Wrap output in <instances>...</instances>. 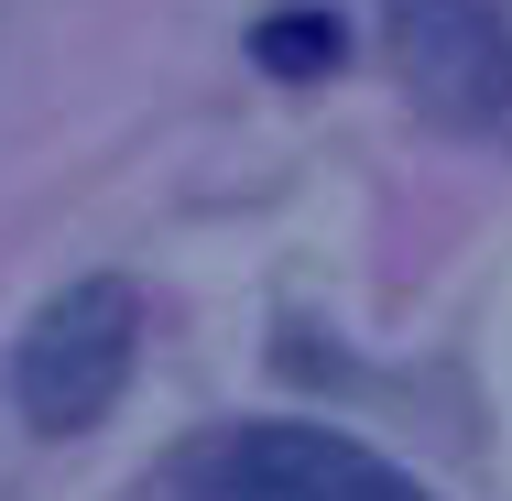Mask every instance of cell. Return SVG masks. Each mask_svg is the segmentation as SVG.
I'll use <instances>...</instances> for the list:
<instances>
[{
	"label": "cell",
	"mask_w": 512,
	"mask_h": 501,
	"mask_svg": "<svg viewBox=\"0 0 512 501\" xmlns=\"http://www.w3.org/2000/svg\"><path fill=\"white\" fill-rule=\"evenodd\" d=\"M131 349H142V295L120 273H88L66 295L33 305V327L11 338V403L33 436H88L120 382H131Z\"/></svg>",
	"instance_id": "1"
},
{
	"label": "cell",
	"mask_w": 512,
	"mask_h": 501,
	"mask_svg": "<svg viewBox=\"0 0 512 501\" xmlns=\"http://www.w3.org/2000/svg\"><path fill=\"white\" fill-rule=\"evenodd\" d=\"M393 77L447 131H512V11L502 0H393Z\"/></svg>",
	"instance_id": "2"
},
{
	"label": "cell",
	"mask_w": 512,
	"mask_h": 501,
	"mask_svg": "<svg viewBox=\"0 0 512 501\" xmlns=\"http://www.w3.org/2000/svg\"><path fill=\"white\" fill-rule=\"evenodd\" d=\"M197 501H425L338 425H229L197 458Z\"/></svg>",
	"instance_id": "3"
},
{
	"label": "cell",
	"mask_w": 512,
	"mask_h": 501,
	"mask_svg": "<svg viewBox=\"0 0 512 501\" xmlns=\"http://www.w3.org/2000/svg\"><path fill=\"white\" fill-rule=\"evenodd\" d=\"M251 66L284 77V88H316V77L349 66V22L338 11H262L251 22Z\"/></svg>",
	"instance_id": "4"
}]
</instances>
